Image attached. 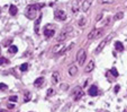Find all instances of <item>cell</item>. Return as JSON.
<instances>
[{
    "label": "cell",
    "instance_id": "1",
    "mask_svg": "<svg viewBox=\"0 0 127 112\" xmlns=\"http://www.w3.org/2000/svg\"><path fill=\"white\" fill-rule=\"evenodd\" d=\"M41 8H42V5H29V6H27L25 10V15L29 19H35Z\"/></svg>",
    "mask_w": 127,
    "mask_h": 112
},
{
    "label": "cell",
    "instance_id": "2",
    "mask_svg": "<svg viewBox=\"0 0 127 112\" xmlns=\"http://www.w3.org/2000/svg\"><path fill=\"white\" fill-rule=\"evenodd\" d=\"M85 58H87V53H85V49H80L78 53H76V61L80 66H82L85 64Z\"/></svg>",
    "mask_w": 127,
    "mask_h": 112
},
{
    "label": "cell",
    "instance_id": "3",
    "mask_svg": "<svg viewBox=\"0 0 127 112\" xmlns=\"http://www.w3.org/2000/svg\"><path fill=\"white\" fill-rule=\"evenodd\" d=\"M72 96L74 101H79V100L83 96V91L81 90V87H75L72 92Z\"/></svg>",
    "mask_w": 127,
    "mask_h": 112
},
{
    "label": "cell",
    "instance_id": "4",
    "mask_svg": "<svg viewBox=\"0 0 127 112\" xmlns=\"http://www.w3.org/2000/svg\"><path fill=\"white\" fill-rule=\"evenodd\" d=\"M54 18L57 19V21H65L66 19V14H65L64 10H55Z\"/></svg>",
    "mask_w": 127,
    "mask_h": 112
},
{
    "label": "cell",
    "instance_id": "5",
    "mask_svg": "<svg viewBox=\"0 0 127 112\" xmlns=\"http://www.w3.org/2000/svg\"><path fill=\"white\" fill-rule=\"evenodd\" d=\"M102 33V30H98V28H93L89 34H88V39L89 40H92V39H97L99 37Z\"/></svg>",
    "mask_w": 127,
    "mask_h": 112
},
{
    "label": "cell",
    "instance_id": "6",
    "mask_svg": "<svg viewBox=\"0 0 127 112\" xmlns=\"http://www.w3.org/2000/svg\"><path fill=\"white\" fill-rule=\"evenodd\" d=\"M64 44L63 43H59L56 44V45H54L53 47V53H55V54H59V53H63L64 51H65V49H64Z\"/></svg>",
    "mask_w": 127,
    "mask_h": 112
},
{
    "label": "cell",
    "instance_id": "7",
    "mask_svg": "<svg viewBox=\"0 0 127 112\" xmlns=\"http://www.w3.org/2000/svg\"><path fill=\"white\" fill-rule=\"evenodd\" d=\"M55 34V30L54 28H48V27H45V30H44V35L46 36V37H52V36H54Z\"/></svg>",
    "mask_w": 127,
    "mask_h": 112
},
{
    "label": "cell",
    "instance_id": "8",
    "mask_svg": "<svg viewBox=\"0 0 127 112\" xmlns=\"http://www.w3.org/2000/svg\"><path fill=\"white\" fill-rule=\"evenodd\" d=\"M98 87L96 86V85H92V86H90L89 91H88V94L90 95V96H97L98 95Z\"/></svg>",
    "mask_w": 127,
    "mask_h": 112
},
{
    "label": "cell",
    "instance_id": "9",
    "mask_svg": "<svg viewBox=\"0 0 127 112\" xmlns=\"http://www.w3.org/2000/svg\"><path fill=\"white\" fill-rule=\"evenodd\" d=\"M107 42H108V41H107V39H106V40H102L101 42L99 43V45L97 47V49H96V53H99V52H101V51H102V49H103V48H105V45L107 44Z\"/></svg>",
    "mask_w": 127,
    "mask_h": 112
},
{
    "label": "cell",
    "instance_id": "10",
    "mask_svg": "<svg viewBox=\"0 0 127 112\" xmlns=\"http://www.w3.org/2000/svg\"><path fill=\"white\" fill-rule=\"evenodd\" d=\"M41 21H42V14H39L38 18L36 19V22H35V33H36V34H38V32H39V25H41Z\"/></svg>",
    "mask_w": 127,
    "mask_h": 112
},
{
    "label": "cell",
    "instance_id": "11",
    "mask_svg": "<svg viewBox=\"0 0 127 112\" xmlns=\"http://www.w3.org/2000/svg\"><path fill=\"white\" fill-rule=\"evenodd\" d=\"M76 74H78V68H76V66L72 65L69 68V75L70 76H75Z\"/></svg>",
    "mask_w": 127,
    "mask_h": 112
},
{
    "label": "cell",
    "instance_id": "12",
    "mask_svg": "<svg viewBox=\"0 0 127 112\" xmlns=\"http://www.w3.org/2000/svg\"><path fill=\"white\" fill-rule=\"evenodd\" d=\"M18 11V8L15 6V5H10V7H9V14L11 15V16H15Z\"/></svg>",
    "mask_w": 127,
    "mask_h": 112
},
{
    "label": "cell",
    "instance_id": "13",
    "mask_svg": "<svg viewBox=\"0 0 127 112\" xmlns=\"http://www.w3.org/2000/svg\"><path fill=\"white\" fill-rule=\"evenodd\" d=\"M90 6H91V1H90V0H85L83 4H82V10H83V11H87V10L89 9Z\"/></svg>",
    "mask_w": 127,
    "mask_h": 112
},
{
    "label": "cell",
    "instance_id": "14",
    "mask_svg": "<svg viewBox=\"0 0 127 112\" xmlns=\"http://www.w3.org/2000/svg\"><path fill=\"white\" fill-rule=\"evenodd\" d=\"M66 36H68V35H66V32H61L56 40H57L59 42H64V41L66 40Z\"/></svg>",
    "mask_w": 127,
    "mask_h": 112
},
{
    "label": "cell",
    "instance_id": "15",
    "mask_svg": "<svg viewBox=\"0 0 127 112\" xmlns=\"http://www.w3.org/2000/svg\"><path fill=\"white\" fill-rule=\"evenodd\" d=\"M115 48H116V50L119 52L124 51V45H123V43L119 42V41H116V42H115Z\"/></svg>",
    "mask_w": 127,
    "mask_h": 112
},
{
    "label": "cell",
    "instance_id": "16",
    "mask_svg": "<svg viewBox=\"0 0 127 112\" xmlns=\"http://www.w3.org/2000/svg\"><path fill=\"white\" fill-rule=\"evenodd\" d=\"M93 68H94V62H93L92 60H90V62L88 64V66L85 67V73H90V71H91Z\"/></svg>",
    "mask_w": 127,
    "mask_h": 112
},
{
    "label": "cell",
    "instance_id": "17",
    "mask_svg": "<svg viewBox=\"0 0 127 112\" xmlns=\"http://www.w3.org/2000/svg\"><path fill=\"white\" fill-rule=\"evenodd\" d=\"M43 83H44V77H39L34 82V85L36 87H39V86H42Z\"/></svg>",
    "mask_w": 127,
    "mask_h": 112
},
{
    "label": "cell",
    "instance_id": "18",
    "mask_svg": "<svg viewBox=\"0 0 127 112\" xmlns=\"http://www.w3.org/2000/svg\"><path fill=\"white\" fill-rule=\"evenodd\" d=\"M57 80H59V73H57V71H54L53 75H52V82H53V84H56Z\"/></svg>",
    "mask_w": 127,
    "mask_h": 112
},
{
    "label": "cell",
    "instance_id": "19",
    "mask_svg": "<svg viewBox=\"0 0 127 112\" xmlns=\"http://www.w3.org/2000/svg\"><path fill=\"white\" fill-rule=\"evenodd\" d=\"M123 17H124V13H123V11H118V13L114 16V19H115V21H120Z\"/></svg>",
    "mask_w": 127,
    "mask_h": 112
},
{
    "label": "cell",
    "instance_id": "20",
    "mask_svg": "<svg viewBox=\"0 0 127 112\" xmlns=\"http://www.w3.org/2000/svg\"><path fill=\"white\" fill-rule=\"evenodd\" d=\"M30 99H32L30 92H26L25 95H24V102H28V101H30Z\"/></svg>",
    "mask_w": 127,
    "mask_h": 112
},
{
    "label": "cell",
    "instance_id": "21",
    "mask_svg": "<svg viewBox=\"0 0 127 112\" xmlns=\"http://www.w3.org/2000/svg\"><path fill=\"white\" fill-rule=\"evenodd\" d=\"M18 51V48L16 47V45H10L8 49V52L9 53H16V52Z\"/></svg>",
    "mask_w": 127,
    "mask_h": 112
},
{
    "label": "cell",
    "instance_id": "22",
    "mask_svg": "<svg viewBox=\"0 0 127 112\" xmlns=\"http://www.w3.org/2000/svg\"><path fill=\"white\" fill-rule=\"evenodd\" d=\"M7 64H9L8 59H6V58H4V57H0V66L7 65Z\"/></svg>",
    "mask_w": 127,
    "mask_h": 112
},
{
    "label": "cell",
    "instance_id": "23",
    "mask_svg": "<svg viewBox=\"0 0 127 112\" xmlns=\"http://www.w3.org/2000/svg\"><path fill=\"white\" fill-rule=\"evenodd\" d=\"M110 73H111V75H113L114 77H118V71H117V69L115 68V67L110 69Z\"/></svg>",
    "mask_w": 127,
    "mask_h": 112
},
{
    "label": "cell",
    "instance_id": "24",
    "mask_svg": "<svg viewBox=\"0 0 127 112\" xmlns=\"http://www.w3.org/2000/svg\"><path fill=\"white\" fill-rule=\"evenodd\" d=\"M19 69H20V71H26V70L28 69V64H23V65L19 67Z\"/></svg>",
    "mask_w": 127,
    "mask_h": 112
},
{
    "label": "cell",
    "instance_id": "25",
    "mask_svg": "<svg viewBox=\"0 0 127 112\" xmlns=\"http://www.w3.org/2000/svg\"><path fill=\"white\" fill-rule=\"evenodd\" d=\"M98 2H99V4H108V5H110V4H113V2H114V0H98Z\"/></svg>",
    "mask_w": 127,
    "mask_h": 112
},
{
    "label": "cell",
    "instance_id": "26",
    "mask_svg": "<svg viewBox=\"0 0 127 112\" xmlns=\"http://www.w3.org/2000/svg\"><path fill=\"white\" fill-rule=\"evenodd\" d=\"M8 88V86L6 85V84H4V83H0V91H6Z\"/></svg>",
    "mask_w": 127,
    "mask_h": 112
},
{
    "label": "cell",
    "instance_id": "27",
    "mask_svg": "<svg viewBox=\"0 0 127 112\" xmlns=\"http://www.w3.org/2000/svg\"><path fill=\"white\" fill-rule=\"evenodd\" d=\"M85 24V18H81L80 21L78 22V25L79 26H83Z\"/></svg>",
    "mask_w": 127,
    "mask_h": 112
},
{
    "label": "cell",
    "instance_id": "28",
    "mask_svg": "<svg viewBox=\"0 0 127 112\" xmlns=\"http://www.w3.org/2000/svg\"><path fill=\"white\" fill-rule=\"evenodd\" d=\"M54 93H55V92H54V90H53V88H48V90H47V96H52Z\"/></svg>",
    "mask_w": 127,
    "mask_h": 112
},
{
    "label": "cell",
    "instance_id": "29",
    "mask_svg": "<svg viewBox=\"0 0 127 112\" xmlns=\"http://www.w3.org/2000/svg\"><path fill=\"white\" fill-rule=\"evenodd\" d=\"M16 101H18L17 96H9V102H16Z\"/></svg>",
    "mask_w": 127,
    "mask_h": 112
},
{
    "label": "cell",
    "instance_id": "30",
    "mask_svg": "<svg viewBox=\"0 0 127 112\" xmlns=\"http://www.w3.org/2000/svg\"><path fill=\"white\" fill-rule=\"evenodd\" d=\"M68 85H66V84H62V85H61V86H60V88H61V90H68Z\"/></svg>",
    "mask_w": 127,
    "mask_h": 112
},
{
    "label": "cell",
    "instance_id": "31",
    "mask_svg": "<svg viewBox=\"0 0 127 112\" xmlns=\"http://www.w3.org/2000/svg\"><path fill=\"white\" fill-rule=\"evenodd\" d=\"M11 42H13V40H11V39H9L8 41H6V42H5L4 44H5V45H8V44H10Z\"/></svg>",
    "mask_w": 127,
    "mask_h": 112
},
{
    "label": "cell",
    "instance_id": "32",
    "mask_svg": "<svg viewBox=\"0 0 127 112\" xmlns=\"http://www.w3.org/2000/svg\"><path fill=\"white\" fill-rule=\"evenodd\" d=\"M101 17H102V14H99V15H98L97 16V18H96V21H100V19H101Z\"/></svg>",
    "mask_w": 127,
    "mask_h": 112
},
{
    "label": "cell",
    "instance_id": "33",
    "mask_svg": "<svg viewBox=\"0 0 127 112\" xmlns=\"http://www.w3.org/2000/svg\"><path fill=\"white\" fill-rule=\"evenodd\" d=\"M119 90H120V86H119V85H116V86H115V92L117 93Z\"/></svg>",
    "mask_w": 127,
    "mask_h": 112
},
{
    "label": "cell",
    "instance_id": "34",
    "mask_svg": "<svg viewBox=\"0 0 127 112\" xmlns=\"http://www.w3.org/2000/svg\"><path fill=\"white\" fill-rule=\"evenodd\" d=\"M14 107H15L14 104H8V109H14Z\"/></svg>",
    "mask_w": 127,
    "mask_h": 112
},
{
    "label": "cell",
    "instance_id": "35",
    "mask_svg": "<svg viewBox=\"0 0 127 112\" xmlns=\"http://www.w3.org/2000/svg\"><path fill=\"white\" fill-rule=\"evenodd\" d=\"M0 112H9V111H7V110H4V109H0Z\"/></svg>",
    "mask_w": 127,
    "mask_h": 112
},
{
    "label": "cell",
    "instance_id": "36",
    "mask_svg": "<svg viewBox=\"0 0 127 112\" xmlns=\"http://www.w3.org/2000/svg\"><path fill=\"white\" fill-rule=\"evenodd\" d=\"M0 16H1V8H0Z\"/></svg>",
    "mask_w": 127,
    "mask_h": 112
},
{
    "label": "cell",
    "instance_id": "37",
    "mask_svg": "<svg viewBox=\"0 0 127 112\" xmlns=\"http://www.w3.org/2000/svg\"><path fill=\"white\" fill-rule=\"evenodd\" d=\"M0 54H1V48H0Z\"/></svg>",
    "mask_w": 127,
    "mask_h": 112
}]
</instances>
